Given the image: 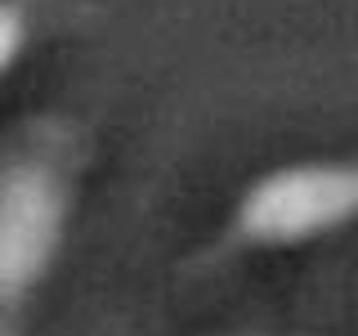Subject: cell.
Wrapping results in <instances>:
<instances>
[{"instance_id":"7a4b0ae2","label":"cell","mask_w":358,"mask_h":336,"mask_svg":"<svg viewBox=\"0 0 358 336\" xmlns=\"http://www.w3.org/2000/svg\"><path fill=\"white\" fill-rule=\"evenodd\" d=\"M358 224V157H309L260 171L238 193L224 229L197 251L193 269H215L233 255L291 251Z\"/></svg>"},{"instance_id":"6da1fadb","label":"cell","mask_w":358,"mask_h":336,"mask_svg":"<svg viewBox=\"0 0 358 336\" xmlns=\"http://www.w3.org/2000/svg\"><path fill=\"white\" fill-rule=\"evenodd\" d=\"M81 171L85 139L67 117L27 121L0 148V336H27L72 229Z\"/></svg>"},{"instance_id":"3957f363","label":"cell","mask_w":358,"mask_h":336,"mask_svg":"<svg viewBox=\"0 0 358 336\" xmlns=\"http://www.w3.org/2000/svg\"><path fill=\"white\" fill-rule=\"evenodd\" d=\"M41 5L45 0H0V81H5L9 67L27 54Z\"/></svg>"}]
</instances>
